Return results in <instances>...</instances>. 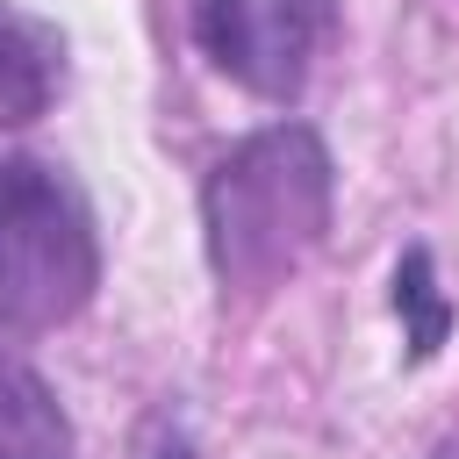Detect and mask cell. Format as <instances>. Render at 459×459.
I'll return each mask as SVG.
<instances>
[{
	"mask_svg": "<svg viewBox=\"0 0 459 459\" xmlns=\"http://www.w3.org/2000/svg\"><path fill=\"white\" fill-rule=\"evenodd\" d=\"M337 165L308 122H273L230 143L201 179V244L208 273L237 301H265L287 287L308 251L330 237Z\"/></svg>",
	"mask_w": 459,
	"mask_h": 459,
	"instance_id": "cell-1",
	"label": "cell"
},
{
	"mask_svg": "<svg viewBox=\"0 0 459 459\" xmlns=\"http://www.w3.org/2000/svg\"><path fill=\"white\" fill-rule=\"evenodd\" d=\"M100 287V237L79 186L43 158H0V330H57Z\"/></svg>",
	"mask_w": 459,
	"mask_h": 459,
	"instance_id": "cell-2",
	"label": "cell"
},
{
	"mask_svg": "<svg viewBox=\"0 0 459 459\" xmlns=\"http://www.w3.org/2000/svg\"><path fill=\"white\" fill-rule=\"evenodd\" d=\"M194 43L258 100H294L330 43V0H194Z\"/></svg>",
	"mask_w": 459,
	"mask_h": 459,
	"instance_id": "cell-3",
	"label": "cell"
},
{
	"mask_svg": "<svg viewBox=\"0 0 459 459\" xmlns=\"http://www.w3.org/2000/svg\"><path fill=\"white\" fill-rule=\"evenodd\" d=\"M0 459H79L72 416L50 380L0 344Z\"/></svg>",
	"mask_w": 459,
	"mask_h": 459,
	"instance_id": "cell-4",
	"label": "cell"
},
{
	"mask_svg": "<svg viewBox=\"0 0 459 459\" xmlns=\"http://www.w3.org/2000/svg\"><path fill=\"white\" fill-rule=\"evenodd\" d=\"M57 72H65V50L43 22L0 7V129H22L50 108L57 93Z\"/></svg>",
	"mask_w": 459,
	"mask_h": 459,
	"instance_id": "cell-5",
	"label": "cell"
},
{
	"mask_svg": "<svg viewBox=\"0 0 459 459\" xmlns=\"http://www.w3.org/2000/svg\"><path fill=\"white\" fill-rule=\"evenodd\" d=\"M394 316H402V344L409 359H437L452 337V294L437 287V258L430 244H409L394 265Z\"/></svg>",
	"mask_w": 459,
	"mask_h": 459,
	"instance_id": "cell-6",
	"label": "cell"
},
{
	"mask_svg": "<svg viewBox=\"0 0 459 459\" xmlns=\"http://www.w3.org/2000/svg\"><path fill=\"white\" fill-rule=\"evenodd\" d=\"M158 459H194V445H186V437H172V445H158Z\"/></svg>",
	"mask_w": 459,
	"mask_h": 459,
	"instance_id": "cell-7",
	"label": "cell"
},
{
	"mask_svg": "<svg viewBox=\"0 0 459 459\" xmlns=\"http://www.w3.org/2000/svg\"><path fill=\"white\" fill-rule=\"evenodd\" d=\"M430 459H459V430H452V437H437V445H430Z\"/></svg>",
	"mask_w": 459,
	"mask_h": 459,
	"instance_id": "cell-8",
	"label": "cell"
}]
</instances>
